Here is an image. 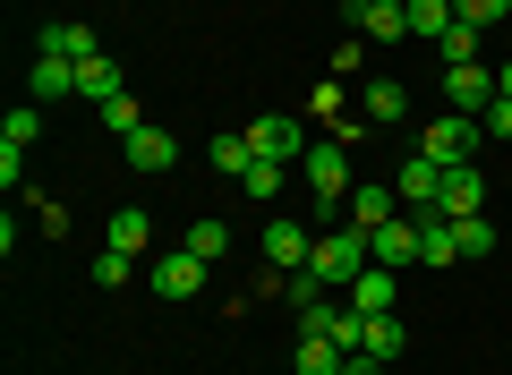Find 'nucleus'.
<instances>
[{
  "label": "nucleus",
  "instance_id": "obj_1",
  "mask_svg": "<svg viewBox=\"0 0 512 375\" xmlns=\"http://www.w3.org/2000/svg\"><path fill=\"white\" fill-rule=\"evenodd\" d=\"M308 273L325 290H350L367 273V231H316V256H308Z\"/></svg>",
  "mask_w": 512,
  "mask_h": 375
},
{
  "label": "nucleus",
  "instance_id": "obj_2",
  "mask_svg": "<svg viewBox=\"0 0 512 375\" xmlns=\"http://www.w3.org/2000/svg\"><path fill=\"white\" fill-rule=\"evenodd\" d=\"M478 137H487V128H478L470 111H453V120H427L419 154H427V162H444V171H453V162H478Z\"/></svg>",
  "mask_w": 512,
  "mask_h": 375
},
{
  "label": "nucleus",
  "instance_id": "obj_3",
  "mask_svg": "<svg viewBox=\"0 0 512 375\" xmlns=\"http://www.w3.org/2000/svg\"><path fill=\"white\" fill-rule=\"evenodd\" d=\"M248 145H256V162H308V128L299 120H282V111H265V120H248Z\"/></svg>",
  "mask_w": 512,
  "mask_h": 375
},
{
  "label": "nucleus",
  "instance_id": "obj_4",
  "mask_svg": "<svg viewBox=\"0 0 512 375\" xmlns=\"http://www.w3.org/2000/svg\"><path fill=\"white\" fill-rule=\"evenodd\" d=\"M299 171H308V188H316V205H342V197H350V145H342V137H325V145H308V162H299Z\"/></svg>",
  "mask_w": 512,
  "mask_h": 375
},
{
  "label": "nucleus",
  "instance_id": "obj_5",
  "mask_svg": "<svg viewBox=\"0 0 512 375\" xmlns=\"http://www.w3.org/2000/svg\"><path fill=\"white\" fill-rule=\"evenodd\" d=\"M504 94V77L487 69V60H470V69H444V103L453 111H470V120H487V103Z\"/></svg>",
  "mask_w": 512,
  "mask_h": 375
},
{
  "label": "nucleus",
  "instance_id": "obj_6",
  "mask_svg": "<svg viewBox=\"0 0 512 375\" xmlns=\"http://www.w3.org/2000/svg\"><path fill=\"white\" fill-rule=\"evenodd\" d=\"M367 265H384V273L419 265V214H393L384 231H367Z\"/></svg>",
  "mask_w": 512,
  "mask_h": 375
},
{
  "label": "nucleus",
  "instance_id": "obj_7",
  "mask_svg": "<svg viewBox=\"0 0 512 375\" xmlns=\"http://www.w3.org/2000/svg\"><path fill=\"white\" fill-rule=\"evenodd\" d=\"M393 197H402L410 214H436V205H444V162L410 154V162H402V179H393Z\"/></svg>",
  "mask_w": 512,
  "mask_h": 375
},
{
  "label": "nucleus",
  "instance_id": "obj_8",
  "mask_svg": "<svg viewBox=\"0 0 512 375\" xmlns=\"http://www.w3.org/2000/svg\"><path fill=\"white\" fill-rule=\"evenodd\" d=\"M308 256H316L308 222H265V265H274V273H308Z\"/></svg>",
  "mask_w": 512,
  "mask_h": 375
},
{
  "label": "nucleus",
  "instance_id": "obj_9",
  "mask_svg": "<svg viewBox=\"0 0 512 375\" xmlns=\"http://www.w3.org/2000/svg\"><path fill=\"white\" fill-rule=\"evenodd\" d=\"M393 214H410L393 188H350V197H342V231H384Z\"/></svg>",
  "mask_w": 512,
  "mask_h": 375
},
{
  "label": "nucleus",
  "instance_id": "obj_10",
  "mask_svg": "<svg viewBox=\"0 0 512 375\" xmlns=\"http://www.w3.org/2000/svg\"><path fill=\"white\" fill-rule=\"evenodd\" d=\"M291 367H299V375H342V367H350V350H342L333 333H308V324H299V341H291Z\"/></svg>",
  "mask_w": 512,
  "mask_h": 375
},
{
  "label": "nucleus",
  "instance_id": "obj_11",
  "mask_svg": "<svg viewBox=\"0 0 512 375\" xmlns=\"http://www.w3.org/2000/svg\"><path fill=\"white\" fill-rule=\"evenodd\" d=\"M436 214H487V171H478V162H453V171H444V205Z\"/></svg>",
  "mask_w": 512,
  "mask_h": 375
},
{
  "label": "nucleus",
  "instance_id": "obj_12",
  "mask_svg": "<svg viewBox=\"0 0 512 375\" xmlns=\"http://www.w3.org/2000/svg\"><path fill=\"white\" fill-rule=\"evenodd\" d=\"M205 290V256H163V265H154V299H197Z\"/></svg>",
  "mask_w": 512,
  "mask_h": 375
},
{
  "label": "nucleus",
  "instance_id": "obj_13",
  "mask_svg": "<svg viewBox=\"0 0 512 375\" xmlns=\"http://www.w3.org/2000/svg\"><path fill=\"white\" fill-rule=\"evenodd\" d=\"M128 162H137L146 179H163L171 162H180V137H171V128H137V137H128Z\"/></svg>",
  "mask_w": 512,
  "mask_h": 375
},
{
  "label": "nucleus",
  "instance_id": "obj_14",
  "mask_svg": "<svg viewBox=\"0 0 512 375\" xmlns=\"http://www.w3.org/2000/svg\"><path fill=\"white\" fill-rule=\"evenodd\" d=\"M26 86H35V103H60V94H77V60H60V52H35Z\"/></svg>",
  "mask_w": 512,
  "mask_h": 375
},
{
  "label": "nucleus",
  "instance_id": "obj_15",
  "mask_svg": "<svg viewBox=\"0 0 512 375\" xmlns=\"http://www.w3.org/2000/svg\"><path fill=\"white\" fill-rule=\"evenodd\" d=\"M419 265H461V231H453V214H419Z\"/></svg>",
  "mask_w": 512,
  "mask_h": 375
},
{
  "label": "nucleus",
  "instance_id": "obj_16",
  "mask_svg": "<svg viewBox=\"0 0 512 375\" xmlns=\"http://www.w3.org/2000/svg\"><path fill=\"white\" fill-rule=\"evenodd\" d=\"M103 239H111V248H120V256H146V248H154V214H146V205H120Z\"/></svg>",
  "mask_w": 512,
  "mask_h": 375
},
{
  "label": "nucleus",
  "instance_id": "obj_17",
  "mask_svg": "<svg viewBox=\"0 0 512 375\" xmlns=\"http://www.w3.org/2000/svg\"><path fill=\"white\" fill-rule=\"evenodd\" d=\"M77 94H86L94 111H103L111 94H128V86H120V60H111V52H94V60H77Z\"/></svg>",
  "mask_w": 512,
  "mask_h": 375
},
{
  "label": "nucleus",
  "instance_id": "obj_18",
  "mask_svg": "<svg viewBox=\"0 0 512 375\" xmlns=\"http://www.w3.org/2000/svg\"><path fill=\"white\" fill-rule=\"evenodd\" d=\"M350 316H393V273L367 265L359 282H350Z\"/></svg>",
  "mask_w": 512,
  "mask_h": 375
},
{
  "label": "nucleus",
  "instance_id": "obj_19",
  "mask_svg": "<svg viewBox=\"0 0 512 375\" xmlns=\"http://www.w3.org/2000/svg\"><path fill=\"white\" fill-rule=\"evenodd\" d=\"M35 52H60V60H94L103 43H94V26H77V18H60V26H43V43Z\"/></svg>",
  "mask_w": 512,
  "mask_h": 375
},
{
  "label": "nucleus",
  "instance_id": "obj_20",
  "mask_svg": "<svg viewBox=\"0 0 512 375\" xmlns=\"http://www.w3.org/2000/svg\"><path fill=\"white\" fill-rule=\"evenodd\" d=\"M359 111H367V128H384V120H402V111H410V94L393 86V77H367V94H359Z\"/></svg>",
  "mask_w": 512,
  "mask_h": 375
},
{
  "label": "nucleus",
  "instance_id": "obj_21",
  "mask_svg": "<svg viewBox=\"0 0 512 375\" xmlns=\"http://www.w3.org/2000/svg\"><path fill=\"white\" fill-rule=\"evenodd\" d=\"M402 9H410V35H419V43L453 35V0H402Z\"/></svg>",
  "mask_w": 512,
  "mask_h": 375
},
{
  "label": "nucleus",
  "instance_id": "obj_22",
  "mask_svg": "<svg viewBox=\"0 0 512 375\" xmlns=\"http://www.w3.org/2000/svg\"><path fill=\"white\" fill-rule=\"evenodd\" d=\"M359 35H367V43H402V35H410V9H402V0H376V9L359 18Z\"/></svg>",
  "mask_w": 512,
  "mask_h": 375
},
{
  "label": "nucleus",
  "instance_id": "obj_23",
  "mask_svg": "<svg viewBox=\"0 0 512 375\" xmlns=\"http://www.w3.org/2000/svg\"><path fill=\"white\" fill-rule=\"evenodd\" d=\"M248 162H256L248 128H222V137H214V171H222V179H248Z\"/></svg>",
  "mask_w": 512,
  "mask_h": 375
},
{
  "label": "nucleus",
  "instance_id": "obj_24",
  "mask_svg": "<svg viewBox=\"0 0 512 375\" xmlns=\"http://www.w3.org/2000/svg\"><path fill=\"white\" fill-rule=\"evenodd\" d=\"M478 52H487V35H478V26H461V18H453V35L436 43V60H444V69H470Z\"/></svg>",
  "mask_w": 512,
  "mask_h": 375
},
{
  "label": "nucleus",
  "instance_id": "obj_25",
  "mask_svg": "<svg viewBox=\"0 0 512 375\" xmlns=\"http://www.w3.org/2000/svg\"><path fill=\"white\" fill-rule=\"evenodd\" d=\"M359 350L393 367V358H402V316H367V341H359Z\"/></svg>",
  "mask_w": 512,
  "mask_h": 375
},
{
  "label": "nucleus",
  "instance_id": "obj_26",
  "mask_svg": "<svg viewBox=\"0 0 512 375\" xmlns=\"http://www.w3.org/2000/svg\"><path fill=\"white\" fill-rule=\"evenodd\" d=\"M453 18L478 26V35H495V26H512V0H453Z\"/></svg>",
  "mask_w": 512,
  "mask_h": 375
},
{
  "label": "nucleus",
  "instance_id": "obj_27",
  "mask_svg": "<svg viewBox=\"0 0 512 375\" xmlns=\"http://www.w3.org/2000/svg\"><path fill=\"white\" fill-rule=\"evenodd\" d=\"M282 299H291V316H316V307H325L333 290L316 282V273H282Z\"/></svg>",
  "mask_w": 512,
  "mask_h": 375
},
{
  "label": "nucleus",
  "instance_id": "obj_28",
  "mask_svg": "<svg viewBox=\"0 0 512 375\" xmlns=\"http://www.w3.org/2000/svg\"><path fill=\"white\" fill-rule=\"evenodd\" d=\"M188 256H205V265H214V256H231V231H222L214 214H205V222H188Z\"/></svg>",
  "mask_w": 512,
  "mask_h": 375
},
{
  "label": "nucleus",
  "instance_id": "obj_29",
  "mask_svg": "<svg viewBox=\"0 0 512 375\" xmlns=\"http://www.w3.org/2000/svg\"><path fill=\"white\" fill-rule=\"evenodd\" d=\"M453 231H461V256H495V222L487 214H453Z\"/></svg>",
  "mask_w": 512,
  "mask_h": 375
},
{
  "label": "nucleus",
  "instance_id": "obj_30",
  "mask_svg": "<svg viewBox=\"0 0 512 375\" xmlns=\"http://www.w3.org/2000/svg\"><path fill=\"white\" fill-rule=\"evenodd\" d=\"M35 137H43V111H9V120H0V145H9V154H26Z\"/></svg>",
  "mask_w": 512,
  "mask_h": 375
},
{
  "label": "nucleus",
  "instance_id": "obj_31",
  "mask_svg": "<svg viewBox=\"0 0 512 375\" xmlns=\"http://www.w3.org/2000/svg\"><path fill=\"white\" fill-rule=\"evenodd\" d=\"M103 128H111V137H137V128H146V111H137V103H128V94H111V103H103Z\"/></svg>",
  "mask_w": 512,
  "mask_h": 375
},
{
  "label": "nucleus",
  "instance_id": "obj_32",
  "mask_svg": "<svg viewBox=\"0 0 512 375\" xmlns=\"http://www.w3.org/2000/svg\"><path fill=\"white\" fill-rule=\"evenodd\" d=\"M239 188H248V197H274V188H282V162H248V179H239Z\"/></svg>",
  "mask_w": 512,
  "mask_h": 375
},
{
  "label": "nucleus",
  "instance_id": "obj_33",
  "mask_svg": "<svg viewBox=\"0 0 512 375\" xmlns=\"http://www.w3.org/2000/svg\"><path fill=\"white\" fill-rule=\"evenodd\" d=\"M94 282L120 290V282H128V256H120V248H103V256H94Z\"/></svg>",
  "mask_w": 512,
  "mask_h": 375
},
{
  "label": "nucleus",
  "instance_id": "obj_34",
  "mask_svg": "<svg viewBox=\"0 0 512 375\" xmlns=\"http://www.w3.org/2000/svg\"><path fill=\"white\" fill-rule=\"evenodd\" d=\"M478 128H487V137H504V145H512V94H495V103H487V120H478Z\"/></svg>",
  "mask_w": 512,
  "mask_h": 375
},
{
  "label": "nucleus",
  "instance_id": "obj_35",
  "mask_svg": "<svg viewBox=\"0 0 512 375\" xmlns=\"http://www.w3.org/2000/svg\"><path fill=\"white\" fill-rule=\"evenodd\" d=\"M342 375H384V358H367V350H359V358H350Z\"/></svg>",
  "mask_w": 512,
  "mask_h": 375
},
{
  "label": "nucleus",
  "instance_id": "obj_36",
  "mask_svg": "<svg viewBox=\"0 0 512 375\" xmlns=\"http://www.w3.org/2000/svg\"><path fill=\"white\" fill-rule=\"evenodd\" d=\"M342 9H350V18H367V9H376V0H342Z\"/></svg>",
  "mask_w": 512,
  "mask_h": 375
},
{
  "label": "nucleus",
  "instance_id": "obj_37",
  "mask_svg": "<svg viewBox=\"0 0 512 375\" xmlns=\"http://www.w3.org/2000/svg\"><path fill=\"white\" fill-rule=\"evenodd\" d=\"M504 60H512V26H504Z\"/></svg>",
  "mask_w": 512,
  "mask_h": 375
},
{
  "label": "nucleus",
  "instance_id": "obj_38",
  "mask_svg": "<svg viewBox=\"0 0 512 375\" xmlns=\"http://www.w3.org/2000/svg\"><path fill=\"white\" fill-rule=\"evenodd\" d=\"M504 94H512V60H504Z\"/></svg>",
  "mask_w": 512,
  "mask_h": 375
}]
</instances>
